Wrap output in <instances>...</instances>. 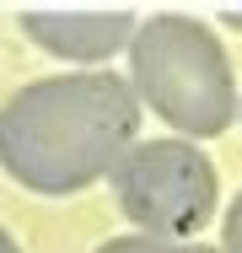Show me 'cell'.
I'll use <instances>...</instances> for the list:
<instances>
[{"instance_id":"cell-1","label":"cell","mask_w":242,"mask_h":253,"mask_svg":"<svg viewBox=\"0 0 242 253\" xmlns=\"http://www.w3.org/2000/svg\"><path fill=\"white\" fill-rule=\"evenodd\" d=\"M140 140V102L113 70L27 81L0 108V167L33 194H76L119 167Z\"/></svg>"},{"instance_id":"cell-2","label":"cell","mask_w":242,"mask_h":253,"mask_svg":"<svg viewBox=\"0 0 242 253\" xmlns=\"http://www.w3.org/2000/svg\"><path fill=\"white\" fill-rule=\"evenodd\" d=\"M124 54L135 102H145L167 129H178V140H210L237 119L232 59L210 22L183 11H156L135 27Z\"/></svg>"},{"instance_id":"cell-3","label":"cell","mask_w":242,"mask_h":253,"mask_svg":"<svg viewBox=\"0 0 242 253\" xmlns=\"http://www.w3.org/2000/svg\"><path fill=\"white\" fill-rule=\"evenodd\" d=\"M108 178H113L119 210L140 226V237H167V243L194 237L215 215V200H221L210 156L178 135L135 140Z\"/></svg>"},{"instance_id":"cell-4","label":"cell","mask_w":242,"mask_h":253,"mask_svg":"<svg viewBox=\"0 0 242 253\" xmlns=\"http://www.w3.org/2000/svg\"><path fill=\"white\" fill-rule=\"evenodd\" d=\"M140 16L135 11H22V33L54 59L70 65H102L129 49Z\"/></svg>"},{"instance_id":"cell-5","label":"cell","mask_w":242,"mask_h":253,"mask_svg":"<svg viewBox=\"0 0 242 253\" xmlns=\"http://www.w3.org/2000/svg\"><path fill=\"white\" fill-rule=\"evenodd\" d=\"M97 253H221V248H204V243H167V237H113L102 243Z\"/></svg>"},{"instance_id":"cell-6","label":"cell","mask_w":242,"mask_h":253,"mask_svg":"<svg viewBox=\"0 0 242 253\" xmlns=\"http://www.w3.org/2000/svg\"><path fill=\"white\" fill-rule=\"evenodd\" d=\"M221 253H242V194L232 200V210H226V248Z\"/></svg>"},{"instance_id":"cell-7","label":"cell","mask_w":242,"mask_h":253,"mask_svg":"<svg viewBox=\"0 0 242 253\" xmlns=\"http://www.w3.org/2000/svg\"><path fill=\"white\" fill-rule=\"evenodd\" d=\"M221 22H226V27H237V33H242V5H232V11H221Z\"/></svg>"},{"instance_id":"cell-8","label":"cell","mask_w":242,"mask_h":253,"mask_svg":"<svg viewBox=\"0 0 242 253\" xmlns=\"http://www.w3.org/2000/svg\"><path fill=\"white\" fill-rule=\"evenodd\" d=\"M0 253H22V248H16V237H11L5 226H0Z\"/></svg>"},{"instance_id":"cell-9","label":"cell","mask_w":242,"mask_h":253,"mask_svg":"<svg viewBox=\"0 0 242 253\" xmlns=\"http://www.w3.org/2000/svg\"><path fill=\"white\" fill-rule=\"evenodd\" d=\"M237 113H242V102H237Z\"/></svg>"}]
</instances>
